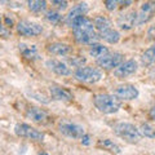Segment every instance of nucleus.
Returning <instances> with one entry per match:
<instances>
[{"label": "nucleus", "mask_w": 155, "mask_h": 155, "mask_svg": "<svg viewBox=\"0 0 155 155\" xmlns=\"http://www.w3.org/2000/svg\"><path fill=\"white\" fill-rule=\"evenodd\" d=\"M70 27L72 28L75 40L79 43V44H85V45L96 44L100 38L96 31L93 21L85 16L76 18L70 25Z\"/></svg>", "instance_id": "nucleus-1"}, {"label": "nucleus", "mask_w": 155, "mask_h": 155, "mask_svg": "<svg viewBox=\"0 0 155 155\" xmlns=\"http://www.w3.org/2000/svg\"><path fill=\"white\" fill-rule=\"evenodd\" d=\"M96 109L102 114H115L120 109V101L115 96L107 93H98L93 97Z\"/></svg>", "instance_id": "nucleus-2"}, {"label": "nucleus", "mask_w": 155, "mask_h": 155, "mask_svg": "<svg viewBox=\"0 0 155 155\" xmlns=\"http://www.w3.org/2000/svg\"><path fill=\"white\" fill-rule=\"evenodd\" d=\"M114 133L129 143H137L140 138H141V133H140L137 127H134L130 123H124V122L114 125Z\"/></svg>", "instance_id": "nucleus-3"}, {"label": "nucleus", "mask_w": 155, "mask_h": 155, "mask_svg": "<svg viewBox=\"0 0 155 155\" xmlns=\"http://www.w3.org/2000/svg\"><path fill=\"white\" fill-rule=\"evenodd\" d=\"M75 78L79 81H83L87 84H96L102 79V72L96 67L83 66L75 71Z\"/></svg>", "instance_id": "nucleus-4"}, {"label": "nucleus", "mask_w": 155, "mask_h": 155, "mask_svg": "<svg viewBox=\"0 0 155 155\" xmlns=\"http://www.w3.org/2000/svg\"><path fill=\"white\" fill-rule=\"evenodd\" d=\"M14 133L21 138H27L31 141H43L44 140V133L38 130L36 128L31 127L30 124L26 123H18L14 127Z\"/></svg>", "instance_id": "nucleus-5"}, {"label": "nucleus", "mask_w": 155, "mask_h": 155, "mask_svg": "<svg viewBox=\"0 0 155 155\" xmlns=\"http://www.w3.org/2000/svg\"><path fill=\"white\" fill-rule=\"evenodd\" d=\"M17 32L22 36H26V38H34V36H38L43 32V26L38 22H34V21H28V19H22L17 23Z\"/></svg>", "instance_id": "nucleus-6"}, {"label": "nucleus", "mask_w": 155, "mask_h": 155, "mask_svg": "<svg viewBox=\"0 0 155 155\" xmlns=\"http://www.w3.org/2000/svg\"><path fill=\"white\" fill-rule=\"evenodd\" d=\"M138 94H140V92L137 89V87L133 84H129V83L120 84L114 89V96L118 100H122V101L136 100L138 97Z\"/></svg>", "instance_id": "nucleus-7"}, {"label": "nucleus", "mask_w": 155, "mask_h": 155, "mask_svg": "<svg viewBox=\"0 0 155 155\" xmlns=\"http://www.w3.org/2000/svg\"><path fill=\"white\" fill-rule=\"evenodd\" d=\"M58 129H60V132L64 136H66L69 138H74V140H80L85 134V130L80 124L70 123V122L61 123Z\"/></svg>", "instance_id": "nucleus-8"}, {"label": "nucleus", "mask_w": 155, "mask_h": 155, "mask_svg": "<svg viewBox=\"0 0 155 155\" xmlns=\"http://www.w3.org/2000/svg\"><path fill=\"white\" fill-rule=\"evenodd\" d=\"M154 14H155V2H153V0L145 2L137 12V26L147 23L150 19H153Z\"/></svg>", "instance_id": "nucleus-9"}, {"label": "nucleus", "mask_w": 155, "mask_h": 155, "mask_svg": "<svg viewBox=\"0 0 155 155\" xmlns=\"http://www.w3.org/2000/svg\"><path fill=\"white\" fill-rule=\"evenodd\" d=\"M122 62H123V54L114 52V53H109V54H106L105 57L100 58V60H97V65L105 70H113V69L115 70Z\"/></svg>", "instance_id": "nucleus-10"}, {"label": "nucleus", "mask_w": 155, "mask_h": 155, "mask_svg": "<svg viewBox=\"0 0 155 155\" xmlns=\"http://www.w3.org/2000/svg\"><path fill=\"white\" fill-rule=\"evenodd\" d=\"M137 69H138V65L134 60H127V61H123L114 70V75L116 78H119V79H124V78H128L130 75L136 74Z\"/></svg>", "instance_id": "nucleus-11"}, {"label": "nucleus", "mask_w": 155, "mask_h": 155, "mask_svg": "<svg viewBox=\"0 0 155 155\" xmlns=\"http://www.w3.org/2000/svg\"><path fill=\"white\" fill-rule=\"evenodd\" d=\"M118 23L119 28H122V30H130V28H133L136 25H137V12L134 11H129V12H125L123 14H120L118 17Z\"/></svg>", "instance_id": "nucleus-12"}, {"label": "nucleus", "mask_w": 155, "mask_h": 155, "mask_svg": "<svg viewBox=\"0 0 155 155\" xmlns=\"http://www.w3.org/2000/svg\"><path fill=\"white\" fill-rule=\"evenodd\" d=\"M49 92H51V96L53 100H57V101H64V102H69V101H72L74 98V94L72 92L69 91L65 87H61V85H56L53 84L49 87Z\"/></svg>", "instance_id": "nucleus-13"}, {"label": "nucleus", "mask_w": 155, "mask_h": 155, "mask_svg": "<svg viewBox=\"0 0 155 155\" xmlns=\"http://www.w3.org/2000/svg\"><path fill=\"white\" fill-rule=\"evenodd\" d=\"M47 67L52 72H54L56 75H60V76H67L71 74V71L69 69L65 62L62 61H58V60H54V58H49L47 62H45Z\"/></svg>", "instance_id": "nucleus-14"}, {"label": "nucleus", "mask_w": 155, "mask_h": 155, "mask_svg": "<svg viewBox=\"0 0 155 155\" xmlns=\"http://www.w3.org/2000/svg\"><path fill=\"white\" fill-rule=\"evenodd\" d=\"M88 11H89V8H88V4L87 3H80V4H78V5H75V7H72V9L67 13V16L65 18L66 23L70 26L76 18H79L81 16H85V14L88 13Z\"/></svg>", "instance_id": "nucleus-15"}, {"label": "nucleus", "mask_w": 155, "mask_h": 155, "mask_svg": "<svg viewBox=\"0 0 155 155\" xmlns=\"http://www.w3.org/2000/svg\"><path fill=\"white\" fill-rule=\"evenodd\" d=\"M26 118L27 119H31L32 122L35 123H45L47 119H48V113L45 110H43L40 107H35V106H31L28 107L27 111H26Z\"/></svg>", "instance_id": "nucleus-16"}, {"label": "nucleus", "mask_w": 155, "mask_h": 155, "mask_svg": "<svg viewBox=\"0 0 155 155\" xmlns=\"http://www.w3.org/2000/svg\"><path fill=\"white\" fill-rule=\"evenodd\" d=\"M47 51L51 53V54L54 56H67L72 52V47L66 44V43H61V41H56L52 43L47 47Z\"/></svg>", "instance_id": "nucleus-17"}, {"label": "nucleus", "mask_w": 155, "mask_h": 155, "mask_svg": "<svg viewBox=\"0 0 155 155\" xmlns=\"http://www.w3.org/2000/svg\"><path fill=\"white\" fill-rule=\"evenodd\" d=\"M98 36L102 39L104 41L109 43V44H116V43H119V40H120V32L116 30V28H114L113 26L98 32Z\"/></svg>", "instance_id": "nucleus-18"}, {"label": "nucleus", "mask_w": 155, "mask_h": 155, "mask_svg": "<svg viewBox=\"0 0 155 155\" xmlns=\"http://www.w3.org/2000/svg\"><path fill=\"white\" fill-rule=\"evenodd\" d=\"M97 145H98V147H101L102 150H106V151H109V153L114 154V155H118V154L122 153V149H120L119 145L115 143L114 141H111V140H109V138L100 140Z\"/></svg>", "instance_id": "nucleus-19"}, {"label": "nucleus", "mask_w": 155, "mask_h": 155, "mask_svg": "<svg viewBox=\"0 0 155 155\" xmlns=\"http://www.w3.org/2000/svg\"><path fill=\"white\" fill-rule=\"evenodd\" d=\"M19 52L22 53V56L26 58V60H36L39 57V53L35 45H28V44H23L21 43L19 44Z\"/></svg>", "instance_id": "nucleus-20"}, {"label": "nucleus", "mask_w": 155, "mask_h": 155, "mask_svg": "<svg viewBox=\"0 0 155 155\" xmlns=\"http://www.w3.org/2000/svg\"><path fill=\"white\" fill-rule=\"evenodd\" d=\"M133 3V0H105V7L109 12H114L119 8H127Z\"/></svg>", "instance_id": "nucleus-21"}, {"label": "nucleus", "mask_w": 155, "mask_h": 155, "mask_svg": "<svg viewBox=\"0 0 155 155\" xmlns=\"http://www.w3.org/2000/svg\"><path fill=\"white\" fill-rule=\"evenodd\" d=\"M110 51L107 47H105L104 44H98V43H96V44H92L91 48H89V54L96 58V60H100V58L105 57L106 54H109Z\"/></svg>", "instance_id": "nucleus-22"}, {"label": "nucleus", "mask_w": 155, "mask_h": 155, "mask_svg": "<svg viewBox=\"0 0 155 155\" xmlns=\"http://www.w3.org/2000/svg\"><path fill=\"white\" fill-rule=\"evenodd\" d=\"M141 64L143 66H151L155 64V43L149 47L141 56Z\"/></svg>", "instance_id": "nucleus-23"}, {"label": "nucleus", "mask_w": 155, "mask_h": 155, "mask_svg": "<svg viewBox=\"0 0 155 155\" xmlns=\"http://www.w3.org/2000/svg\"><path fill=\"white\" fill-rule=\"evenodd\" d=\"M93 23H94V27H96L97 34L113 26L111 21H110L109 18H106L105 16H98V17H96V18H94V21H93Z\"/></svg>", "instance_id": "nucleus-24"}, {"label": "nucleus", "mask_w": 155, "mask_h": 155, "mask_svg": "<svg viewBox=\"0 0 155 155\" xmlns=\"http://www.w3.org/2000/svg\"><path fill=\"white\" fill-rule=\"evenodd\" d=\"M28 9L34 13H40L47 7V0H26Z\"/></svg>", "instance_id": "nucleus-25"}, {"label": "nucleus", "mask_w": 155, "mask_h": 155, "mask_svg": "<svg viewBox=\"0 0 155 155\" xmlns=\"http://www.w3.org/2000/svg\"><path fill=\"white\" fill-rule=\"evenodd\" d=\"M140 133H141V136H143V137L146 138H155V128L153 127L151 124L149 123H142L141 125H140Z\"/></svg>", "instance_id": "nucleus-26"}, {"label": "nucleus", "mask_w": 155, "mask_h": 155, "mask_svg": "<svg viewBox=\"0 0 155 155\" xmlns=\"http://www.w3.org/2000/svg\"><path fill=\"white\" fill-rule=\"evenodd\" d=\"M45 19L48 22H51L52 25H58L62 21V16L58 11H48L45 13Z\"/></svg>", "instance_id": "nucleus-27"}, {"label": "nucleus", "mask_w": 155, "mask_h": 155, "mask_svg": "<svg viewBox=\"0 0 155 155\" xmlns=\"http://www.w3.org/2000/svg\"><path fill=\"white\" fill-rule=\"evenodd\" d=\"M69 64L71 66L80 69V67H83V65L85 64V58H83V57H72V58H69Z\"/></svg>", "instance_id": "nucleus-28"}, {"label": "nucleus", "mask_w": 155, "mask_h": 155, "mask_svg": "<svg viewBox=\"0 0 155 155\" xmlns=\"http://www.w3.org/2000/svg\"><path fill=\"white\" fill-rule=\"evenodd\" d=\"M53 7H56L58 11H65L67 8V0H49Z\"/></svg>", "instance_id": "nucleus-29"}, {"label": "nucleus", "mask_w": 155, "mask_h": 155, "mask_svg": "<svg viewBox=\"0 0 155 155\" xmlns=\"http://www.w3.org/2000/svg\"><path fill=\"white\" fill-rule=\"evenodd\" d=\"M8 26H4L2 22H0V36H4V38H8L9 36V30L7 28Z\"/></svg>", "instance_id": "nucleus-30"}, {"label": "nucleus", "mask_w": 155, "mask_h": 155, "mask_svg": "<svg viewBox=\"0 0 155 155\" xmlns=\"http://www.w3.org/2000/svg\"><path fill=\"white\" fill-rule=\"evenodd\" d=\"M80 140H81V143H83L84 146H88V145H91V136H89V134L85 133Z\"/></svg>", "instance_id": "nucleus-31"}, {"label": "nucleus", "mask_w": 155, "mask_h": 155, "mask_svg": "<svg viewBox=\"0 0 155 155\" xmlns=\"http://www.w3.org/2000/svg\"><path fill=\"white\" fill-rule=\"evenodd\" d=\"M149 115H150V118H151L154 122H155V105L153 106L151 109H150V111H149Z\"/></svg>", "instance_id": "nucleus-32"}, {"label": "nucleus", "mask_w": 155, "mask_h": 155, "mask_svg": "<svg viewBox=\"0 0 155 155\" xmlns=\"http://www.w3.org/2000/svg\"><path fill=\"white\" fill-rule=\"evenodd\" d=\"M38 155H49V154L45 153V151H39V153H38Z\"/></svg>", "instance_id": "nucleus-33"}, {"label": "nucleus", "mask_w": 155, "mask_h": 155, "mask_svg": "<svg viewBox=\"0 0 155 155\" xmlns=\"http://www.w3.org/2000/svg\"><path fill=\"white\" fill-rule=\"evenodd\" d=\"M0 22H2V16H0Z\"/></svg>", "instance_id": "nucleus-34"}]
</instances>
